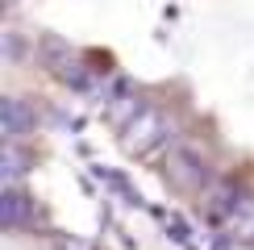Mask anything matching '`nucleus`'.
Wrapping results in <instances>:
<instances>
[{
    "mask_svg": "<svg viewBox=\"0 0 254 250\" xmlns=\"http://www.w3.org/2000/svg\"><path fill=\"white\" fill-rule=\"evenodd\" d=\"M167 138H171V121H167V113L154 109V104H146V109L125 125V150L129 154H150L154 146H163Z\"/></svg>",
    "mask_w": 254,
    "mask_h": 250,
    "instance_id": "obj_1",
    "label": "nucleus"
},
{
    "mask_svg": "<svg viewBox=\"0 0 254 250\" xmlns=\"http://www.w3.org/2000/svg\"><path fill=\"white\" fill-rule=\"evenodd\" d=\"M167 180H171L175 188H184V192H196V188H204L208 171H204V163H200L192 150H171V163H167Z\"/></svg>",
    "mask_w": 254,
    "mask_h": 250,
    "instance_id": "obj_2",
    "label": "nucleus"
},
{
    "mask_svg": "<svg viewBox=\"0 0 254 250\" xmlns=\"http://www.w3.org/2000/svg\"><path fill=\"white\" fill-rule=\"evenodd\" d=\"M29 125H34L29 104L17 100V96H4V104H0V129H4V142H21L29 133Z\"/></svg>",
    "mask_w": 254,
    "mask_h": 250,
    "instance_id": "obj_3",
    "label": "nucleus"
},
{
    "mask_svg": "<svg viewBox=\"0 0 254 250\" xmlns=\"http://www.w3.org/2000/svg\"><path fill=\"white\" fill-rule=\"evenodd\" d=\"M0 217H4V225H21L29 217V196H21L17 188H8L4 200H0Z\"/></svg>",
    "mask_w": 254,
    "mask_h": 250,
    "instance_id": "obj_4",
    "label": "nucleus"
},
{
    "mask_svg": "<svg viewBox=\"0 0 254 250\" xmlns=\"http://www.w3.org/2000/svg\"><path fill=\"white\" fill-rule=\"evenodd\" d=\"M21 175H25V150L17 142H4V180L17 184Z\"/></svg>",
    "mask_w": 254,
    "mask_h": 250,
    "instance_id": "obj_5",
    "label": "nucleus"
}]
</instances>
